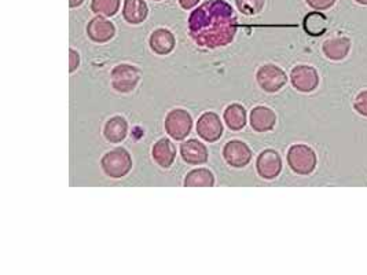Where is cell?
<instances>
[{
    "label": "cell",
    "mask_w": 367,
    "mask_h": 275,
    "mask_svg": "<svg viewBox=\"0 0 367 275\" xmlns=\"http://www.w3.org/2000/svg\"><path fill=\"white\" fill-rule=\"evenodd\" d=\"M276 124V112L267 106H256L250 112V126L256 133H269Z\"/></svg>",
    "instance_id": "obj_12"
},
{
    "label": "cell",
    "mask_w": 367,
    "mask_h": 275,
    "mask_svg": "<svg viewBox=\"0 0 367 275\" xmlns=\"http://www.w3.org/2000/svg\"><path fill=\"white\" fill-rule=\"evenodd\" d=\"M103 135L110 143H120L128 135V123L121 116L109 119L103 127Z\"/></svg>",
    "instance_id": "obj_17"
},
{
    "label": "cell",
    "mask_w": 367,
    "mask_h": 275,
    "mask_svg": "<svg viewBox=\"0 0 367 275\" xmlns=\"http://www.w3.org/2000/svg\"><path fill=\"white\" fill-rule=\"evenodd\" d=\"M223 123L215 112H205L197 121V134L204 140L214 143L223 135Z\"/></svg>",
    "instance_id": "obj_8"
},
{
    "label": "cell",
    "mask_w": 367,
    "mask_h": 275,
    "mask_svg": "<svg viewBox=\"0 0 367 275\" xmlns=\"http://www.w3.org/2000/svg\"><path fill=\"white\" fill-rule=\"evenodd\" d=\"M256 171L259 177L266 181L276 179L282 171V158L279 153L273 149L262 151L256 161Z\"/></svg>",
    "instance_id": "obj_9"
},
{
    "label": "cell",
    "mask_w": 367,
    "mask_h": 275,
    "mask_svg": "<svg viewBox=\"0 0 367 275\" xmlns=\"http://www.w3.org/2000/svg\"><path fill=\"white\" fill-rule=\"evenodd\" d=\"M223 116L231 131H241L246 126V109L239 103L229 105Z\"/></svg>",
    "instance_id": "obj_19"
},
{
    "label": "cell",
    "mask_w": 367,
    "mask_h": 275,
    "mask_svg": "<svg viewBox=\"0 0 367 275\" xmlns=\"http://www.w3.org/2000/svg\"><path fill=\"white\" fill-rule=\"evenodd\" d=\"M91 10L99 17H113L120 10V0H92Z\"/></svg>",
    "instance_id": "obj_22"
},
{
    "label": "cell",
    "mask_w": 367,
    "mask_h": 275,
    "mask_svg": "<svg viewBox=\"0 0 367 275\" xmlns=\"http://www.w3.org/2000/svg\"><path fill=\"white\" fill-rule=\"evenodd\" d=\"M164 128L168 137L175 140H184L188 137L193 128V119L190 113L184 109L171 110L164 121Z\"/></svg>",
    "instance_id": "obj_5"
},
{
    "label": "cell",
    "mask_w": 367,
    "mask_h": 275,
    "mask_svg": "<svg viewBox=\"0 0 367 275\" xmlns=\"http://www.w3.org/2000/svg\"><path fill=\"white\" fill-rule=\"evenodd\" d=\"M354 109L364 117H367V90L359 92L354 102Z\"/></svg>",
    "instance_id": "obj_24"
},
{
    "label": "cell",
    "mask_w": 367,
    "mask_h": 275,
    "mask_svg": "<svg viewBox=\"0 0 367 275\" xmlns=\"http://www.w3.org/2000/svg\"><path fill=\"white\" fill-rule=\"evenodd\" d=\"M151 156L161 168H170L177 158V146L168 138H163L154 143Z\"/></svg>",
    "instance_id": "obj_14"
},
{
    "label": "cell",
    "mask_w": 367,
    "mask_h": 275,
    "mask_svg": "<svg viewBox=\"0 0 367 275\" xmlns=\"http://www.w3.org/2000/svg\"><path fill=\"white\" fill-rule=\"evenodd\" d=\"M153 1H160V0H153Z\"/></svg>",
    "instance_id": "obj_30"
},
{
    "label": "cell",
    "mask_w": 367,
    "mask_h": 275,
    "mask_svg": "<svg viewBox=\"0 0 367 275\" xmlns=\"http://www.w3.org/2000/svg\"><path fill=\"white\" fill-rule=\"evenodd\" d=\"M186 187H212L215 186V175L207 168L190 171L184 178Z\"/></svg>",
    "instance_id": "obj_20"
},
{
    "label": "cell",
    "mask_w": 367,
    "mask_h": 275,
    "mask_svg": "<svg viewBox=\"0 0 367 275\" xmlns=\"http://www.w3.org/2000/svg\"><path fill=\"white\" fill-rule=\"evenodd\" d=\"M290 83L294 90L308 94L320 86V75L310 65H297L290 72Z\"/></svg>",
    "instance_id": "obj_7"
},
{
    "label": "cell",
    "mask_w": 367,
    "mask_h": 275,
    "mask_svg": "<svg viewBox=\"0 0 367 275\" xmlns=\"http://www.w3.org/2000/svg\"><path fill=\"white\" fill-rule=\"evenodd\" d=\"M351 50V40L348 38H333L327 39L322 45V51L330 61L344 59Z\"/></svg>",
    "instance_id": "obj_16"
},
{
    "label": "cell",
    "mask_w": 367,
    "mask_h": 275,
    "mask_svg": "<svg viewBox=\"0 0 367 275\" xmlns=\"http://www.w3.org/2000/svg\"><path fill=\"white\" fill-rule=\"evenodd\" d=\"M80 66V55L77 51L70 50L69 51V72L73 73Z\"/></svg>",
    "instance_id": "obj_26"
},
{
    "label": "cell",
    "mask_w": 367,
    "mask_h": 275,
    "mask_svg": "<svg viewBox=\"0 0 367 275\" xmlns=\"http://www.w3.org/2000/svg\"><path fill=\"white\" fill-rule=\"evenodd\" d=\"M149 45L156 54L168 55L175 50L177 39L171 31H168L165 28H160V29H156L150 35Z\"/></svg>",
    "instance_id": "obj_15"
},
{
    "label": "cell",
    "mask_w": 367,
    "mask_h": 275,
    "mask_svg": "<svg viewBox=\"0 0 367 275\" xmlns=\"http://www.w3.org/2000/svg\"><path fill=\"white\" fill-rule=\"evenodd\" d=\"M181 154L184 161L191 165L205 164L208 161V149L198 139H188L181 146Z\"/></svg>",
    "instance_id": "obj_13"
},
{
    "label": "cell",
    "mask_w": 367,
    "mask_h": 275,
    "mask_svg": "<svg viewBox=\"0 0 367 275\" xmlns=\"http://www.w3.org/2000/svg\"><path fill=\"white\" fill-rule=\"evenodd\" d=\"M257 84L263 91L276 94L282 90L287 83V76L285 70L274 64H267L259 68L256 73Z\"/></svg>",
    "instance_id": "obj_6"
},
{
    "label": "cell",
    "mask_w": 367,
    "mask_h": 275,
    "mask_svg": "<svg viewBox=\"0 0 367 275\" xmlns=\"http://www.w3.org/2000/svg\"><path fill=\"white\" fill-rule=\"evenodd\" d=\"M307 4L315 10H327L330 8L336 0H306Z\"/></svg>",
    "instance_id": "obj_25"
},
{
    "label": "cell",
    "mask_w": 367,
    "mask_h": 275,
    "mask_svg": "<svg viewBox=\"0 0 367 275\" xmlns=\"http://www.w3.org/2000/svg\"><path fill=\"white\" fill-rule=\"evenodd\" d=\"M223 158L232 168H244L252 160V150L242 140H231L223 149Z\"/></svg>",
    "instance_id": "obj_10"
},
{
    "label": "cell",
    "mask_w": 367,
    "mask_h": 275,
    "mask_svg": "<svg viewBox=\"0 0 367 275\" xmlns=\"http://www.w3.org/2000/svg\"><path fill=\"white\" fill-rule=\"evenodd\" d=\"M83 3H84V0H69V7L76 8V7H80Z\"/></svg>",
    "instance_id": "obj_28"
},
{
    "label": "cell",
    "mask_w": 367,
    "mask_h": 275,
    "mask_svg": "<svg viewBox=\"0 0 367 275\" xmlns=\"http://www.w3.org/2000/svg\"><path fill=\"white\" fill-rule=\"evenodd\" d=\"M200 0H179V4L182 6L184 10H190L194 8L195 6H198Z\"/></svg>",
    "instance_id": "obj_27"
},
{
    "label": "cell",
    "mask_w": 367,
    "mask_h": 275,
    "mask_svg": "<svg viewBox=\"0 0 367 275\" xmlns=\"http://www.w3.org/2000/svg\"><path fill=\"white\" fill-rule=\"evenodd\" d=\"M357 3H359V4H362V6H367V0H355Z\"/></svg>",
    "instance_id": "obj_29"
},
{
    "label": "cell",
    "mask_w": 367,
    "mask_h": 275,
    "mask_svg": "<svg viewBox=\"0 0 367 275\" xmlns=\"http://www.w3.org/2000/svg\"><path fill=\"white\" fill-rule=\"evenodd\" d=\"M266 0H235L237 8L244 14V15H256L262 13L264 8Z\"/></svg>",
    "instance_id": "obj_23"
},
{
    "label": "cell",
    "mask_w": 367,
    "mask_h": 275,
    "mask_svg": "<svg viewBox=\"0 0 367 275\" xmlns=\"http://www.w3.org/2000/svg\"><path fill=\"white\" fill-rule=\"evenodd\" d=\"M327 27V20L320 13H310L304 18V29L311 36H321Z\"/></svg>",
    "instance_id": "obj_21"
},
{
    "label": "cell",
    "mask_w": 367,
    "mask_h": 275,
    "mask_svg": "<svg viewBox=\"0 0 367 275\" xmlns=\"http://www.w3.org/2000/svg\"><path fill=\"white\" fill-rule=\"evenodd\" d=\"M110 80H112V87L116 91L128 94L137 89L140 82V72L138 68L133 65L121 64L112 69Z\"/></svg>",
    "instance_id": "obj_4"
},
{
    "label": "cell",
    "mask_w": 367,
    "mask_h": 275,
    "mask_svg": "<svg viewBox=\"0 0 367 275\" xmlns=\"http://www.w3.org/2000/svg\"><path fill=\"white\" fill-rule=\"evenodd\" d=\"M87 35L95 43H107L116 35V27L106 17H95L87 25Z\"/></svg>",
    "instance_id": "obj_11"
},
{
    "label": "cell",
    "mask_w": 367,
    "mask_h": 275,
    "mask_svg": "<svg viewBox=\"0 0 367 275\" xmlns=\"http://www.w3.org/2000/svg\"><path fill=\"white\" fill-rule=\"evenodd\" d=\"M149 8L144 0H126L123 7V17L131 25H140L146 21Z\"/></svg>",
    "instance_id": "obj_18"
},
{
    "label": "cell",
    "mask_w": 367,
    "mask_h": 275,
    "mask_svg": "<svg viewBox=\"0 0 367 275\" xmlns=\"http://www.w3.org/2000/svg\"><path fill=\"white\" fill-rule=\"evenodd\" d=\"M287 164L297 175H310L317 167V154L307 144H293L287 151Z\"/></svg>",
    "instance_id": "obj_3"
},
{
    "label": "cell",
    "mask_w": 367,
    "mask_h": 275,
    "mask_svg": "<svg viewBox=\"0 0 367 275\" xmlns=\"http://www.w3.org/2000/svg\"><path fill=\"white\" fill-rule=\"evenodd\" d=\"M188 34L197 46L215 50L229 46L237 34L234 8L225 0H208L188 17Z\"/></svg>",
    "instance_id": "obj_1"
},
{
    "label": "cell",
    "mask_w": 367,
    "mask_h": 275,
    "mask_svg": "<svg viewBox=\"0 0 367 275\" xmlns=\"http://www.w3.org/2000/svg\"><path fill=\"white\" fill-rule=\"evenodd\" d=\"M100 167L106 177L112 179H120L128 175L133 170V157L126 149L117 147L107 151L102 157Z\"/></svg>",
    "instance_id": "obj_2"
}]
</instances>
